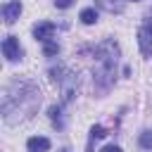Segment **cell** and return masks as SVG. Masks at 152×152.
<instances>
[{"label":"cell","instance_id":"obj_12","mask_svg":"<svg viewBox=\"0 0 152 152\" xmlns=\"http://www.w3.org/2000/svg\"><path fill=\"white\" fill-rule=\"evenodd\" d=\"M107 135V131H104V126H100V124H95L93 128H90V138L95 140V138H104Z\"/></svg>","mask_w":152,"mask_h":152},{"label":"cell","instance_id":"obj_14","mask_svg":"<svg viewBox=\"0 0 152 152\" xmlns=\"http://www.w3.org/2000/svg\"><path fill=\"white\" fill-rule=\"evenodd\" d=\"M71 2H74V0H55V7H59V10H66V7H71Z\"/></svg>","mask_w":152,"mask_h":152},{"label":"cell","instance_id":"obj_11","mask_svg":"<svg viewBox=\"0 0 152 152\" xmlns=\"http://www.w3.org/2000/svg\"><path fill=\"white\" fill-rule=\"evenodd\" d=\"M50 119H52V124L57 126V128H62L64 124H62V119H59V107H50Z\"/></svg>","mask_w":152,"mask_h":152},{"label":"cell","instance_id":"obj_5","mask_svg":"<svg viewBox=\"0 0 152 152\" xmlns=\"http://www.w3.org/2000/svg\"><path fill=\"white\" fill-rule=\"evenodd\" d=\"M55 31H57V26L52 21H40V24L33 26V38L40 40V43H48V40H52Z\"/></svg>","mask_w":152,"mask_h":152},{"label":"cell","instance_id":"obj_13","mask_svg":"<svg viewBox=\"0 0 152 152\" xmlns=\"http://www.w3.org/2000/svg\"><path fill=\"white\" fill-rule=\"evenodd\" d=\"M140 147H152V133H142L140 135Z\"/></svg>","mask_w":152,"mask_h":152},{"label":"cell","instance_id":"obj_7","mask_svg":"<svg viewBox=\"0 0 152 152\" xmlns=\"http://www.w3.org/2000/svg\"><path fill=\"white\" fill-rule=\"evenodd\" d=\"M26 150L28 152H48L50 150V140L43 138V135H33L26 140Z\"/></svg>","mask_w":152,"mask_h":152},{"label":"cell","instance_id":"obj_4","mask_svg":"<svg viewBox=\"0 0 152 152\" xmlns=\"http://www.w3.org/2000/svg\"><path fill=\"white\" fill-rule=\"evenodd\" d=\"M2 55H5L7 62H17V59H21L24 50H21L17 36H5V40H2Z\"/></svg>","mask_w":152,"mask_h":152},{"label":"cell","instance_id":"obj_10","mask_svg":"<svg viewBox=\"0 0 152 152\" xmlns=\"http://www.w3.org/2000/svg\"><path fill=\"white\" fill-rule=\"evenodd\" d=\"M59 52V45L55 43V40H48V43H43V55L45 57H55Z\"/></svg>","mask_w":152,"mask_h":152},{"label":"cell","instance_id":"obj_3","mask_svg":"<svg viewBox=\"0 0 152 152\" xmlns=\"http://www.w3.org/2000/svg\"><path fill=\"white\" fill-rule=\"evenodd\" d=\"M138 45L142 57H152V19H145V24L138 28Z\"/></svg>","mask_w":152,"mask_h":152},{"label":"cell","instance_id":"obj_2","mask_svg":"<svg viewBox=\"0 0 152 152\" xmlns=\"http://www.w3.org/2000/svg\"><path fill=\"white\" fill-rule=\"evenodd\" d=\"M119 59V45L114 38H107L97 45V66L93 71V81L100 90H107L114 83V66Z\"/></svg>","mask_w":152,"mask_h":152},{"label":"cell","instance_id":"obj_17","mask_svg":"<svg viewBox=\"0 0 152 152\" xmlns=\"http://www.w3.org/2000/svg\"><path fill=\"white\" fill-rule=\"evenodd\" d=\"M133 2H138V0H133Z\"/></svg>","mask_w":152,"mask_h":152},{"label":"cell","instance_id":"obj_9","mask_svg":"<svg viewBox=\"0 0 152 152\" xmlns=\"http://www.w3.org/2000/svg\"><path fill=\"white\" fill-rule=\"evenodd\" d=\"M78 19L83 21V24H95L97 21V10L95 7H86V10H81V14H78Z\"/></svg>","mask_w":152,"mask_h":152},{"label":"cell","instance_id":"obj_15","mask_svg":"<svg viewBox=\"0 0 152 152\" xmlns=\"http://www.w3.org/2000/svg\"><path fill=\"white\" fill-rule=\"evenodd\" d=\"M100 152H124V150H121L119 145H107V147H102Z\"/></svg>","mask_w":152,"mask_h":152},{"label":"cell","instance_id":"obj_16","mask_svg":"<svg viewBox=\"0 0 152 152\" xmlns=\"http://www.w3.org/2000/svg\"><path fill=\"white\" fill-rule=\"evenodd\" d=\"M59 152H69V150H66V147H64V150H59Z\"/></svg>","mask_w":152,"mask_h":152},{"label":"cell","instance_id":"obj_6","mask_svg":"<svg viewBox=\"0 0 152 152\" xmlns=\"http://www.w3.org/2000/svg\"><path fill=\"white\" fill-rule=\"evenodd\" d=\"M19 14H21V2L19 0H10V2L2 5V19H5V24H14L19 19Z\"/></svg>","mask_w":152,"mask_h":152},{"label":"cell","instance_id":"obj_1","mask_svg":"<svg viewBox=\"0 0 152 152\" xmlns=\"http://www.w3.org/2000/svg\"><path fill=\"white\" fill-rule=\"evenodd\" d=\"M40 104V93L33 83L17 81L5 88L2 93V119L7 124H17L24 116H31L36 107Z\"/></svg>","mask_w":152,"mask_h":152},{"label":"cell","instance_id":"obj_8","mask_svg":"<svg viewBox=\"0 0 152 152\" xmlns=\"http://www.w3.org/2000/svg\"><path fill=\"white\" fill-rule=\"evenodd\" d=\"M95 5L100 7V10H104V12H124V0H95Z\"/></svg>","mask_w":152,"mask_h":152}]
</instances>
